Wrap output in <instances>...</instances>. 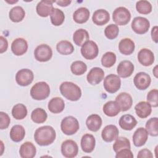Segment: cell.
<instances>
[{"label": "cell", "instance_id": "obj_46", "mask_svg": "<svg viewBox=\"0 0 158 158\" xmlns=\"http://www.w3.org/2000/svg\"><path fill=\"white\" fill-rule=\"evenodd\" d=\"M116 158H133V154L130 150V149L125 148L120 150L117 152H116L115 155Z\"/></svg>", "mask_w": 158, "mask_h": 158}, {"label": "cell", "instance_id": "obj_5", "mask_svg": "<svg viewBox=\"0 0 158 158\" xmlns=\"http://www.w3.org/2000/svg\"><path fill=\"white\" fill-rule=\"evenodd\" d=\"M112 19L117 25H127L131 19L130 12L125 7H118L114 10Z\"/></svg>", "mask_w": 158, "mask_h": 158}, {"label": "cell", "instance_id": "obj_39", "mask_svg": "<svg viewBox=\"0 0 158 158\" xmlns=\"http://www.w3.org/2000/svg\"><path fill=\"white\" fill-rule=\"evenodd\" d=\"M70 70L75 75H81L87 70V66L85 62L81 60L74 61L72 63Z\"/></svg>", "mask_w": 158, "mask_h": 158}, {"label": "cell", "instance_id": "obj_33", "mask_svg": "<svg viewBox=\"0 0 158 158\" xmlns=\"http://www.w3.org/2000/svg\"><path fill=\"white\" fill-rule=\"evenodd\" d=\"M25 15V12L21 6H15L12 7L9 13L10 20L13 22H21Z\"/></svg>", "mask_w": 158, "mask_h": 158}, {"label": "cell", "instance_id": "obj_15", "mask_svg": "<svg viewBox=\"0 0 158 158\" xmlns=\"http://www.w3.org/2000/svg\"><path fill=\"white\" fill-rule=\"evenodd\" d=\"M134 65L130 60H122L117 66V72L118 77L127 78L131 75L134 71Z\"/></svg>", "mask_w": 158, "mask_h": 158}, {"label": "cell", "instance_id": "obj_45", "mask_svg": "<svg viewBox=\"0 0 158 158\" xmlns=\"http://www.w3.org/2000/svg\"><path fill=\"white\" fill-rule=\"evenodd\" d=\"M0 128L1 130L6 129L10 122V119L7 114L4 112H0Z\"/></svg>", "mask_w": 158, "mask_h": 158}, {"label": "cell", "instance_id": "obj_35", "mask_svg": "<svg viewBox=\"0 0 158 158\" xmlns=\"http://www.w3.org/2000/svg\"><path fill=\"white\" fill-rule=\"evenodd\" d=\"M48 117L46 112L42 108L35 109L31 114V118L32 121L36 123H44Z\"/></svg>", "mask_w": 158, "mask_h": 158}, {"label": "cell", "instance_id": "obj_49", "mask_svg": "<svg viewBox=\"0 0 158 158\" xmlns=\"http://www.w3.org/2000/svg\"><path fill=\"white\" fill-rule=\"evenodd\" d=\"M157 26H154L151 30V37L155 43H157Z\"/></svg>", "mask_w": 158, "mask_h": 158}, {"label": "cell", "instance_id": "obj_29", "mask_svg": "<svg viewBox=\"0 0 158 158\" xmlns=\"http://www.w3.org/2000/svg\"><path fill=\"white\" fill-rule=\"evenodd\" d=\"M90 12L86 7H80L77 9L73 14V19L77 23H84L89 18Z\"/></svg>", "mask_w": 158, "mask_h": 158}, {"label": "cell", "instance_id": "obj_27", "mask_svg": "<svg viewBox=\"0 0 158 158\" xmlns=\"http://www.w3.org/2000/svg\"><path fill=\"white\" fill-rule=\"evenodd\" d=\"M120 127L125 130H131L137 124L136 118L130 114H125L119 119Z\"/></svg>", "mask_w": 158, "mask_h": 158}, {"label": "cell", "instance_id": "obj_12", "mask_svg": "<svg viewBox=\"0 0 158 158\" xmlns=\"http://www.w3.org/2000/svg\"><path fill=\"white\" fill-rule=\"evenodd\" d=\"M133 82L135 86L139 90L147 89L151 82V78L149 75L146 72H141L136 74L133 78Z\"/></svg>", "mask_w": 158, "mask_h": 158}, {"label": "cell", "instance_id": "obj_9", "mask_svg": "<svg viewBox=\"0 0 158 158\" xmlns=\"http://www.w3.org/2000/svg\"><path fill=\"white\" fill-rule=\"evenodd\" d=\"M131 26L136 33L142 35L146 33L149 29L150 22L146 18L139 16L133 19Z\"/></svg>", "mask_w": 158, "mask_h": 158}, {"label": "cell", "instance_id": "obj_2", "mask_svg": "<svg viewBox=\"0 0 158 158\" xmlns=\"http://www.w3.org/2000/svg\"><path fill=\"white\" fill-rule=\"evenodd\" d=\"M59 89L61 94L68 100L76 101L81 96L80 88L73 82L64 81L61 83Z\"/></svg>", "mask_w": 158, "mask_h": 158}, {"label": "cell", "instance_id": "obj_31", "mask_svg": "<svg viewBox=\"0 0 158 158\" xmlns=\"http://www.w3.org/2000/svg\"><path fill=\"white\" fill-rule=\"evenodd\" d=\"M10 138L14 142H20L25 137V130L23 126L20 125H14L10 131Z\"/></svg>", "mask_w": 158, "mask_h": 158}, {"label": "cell", "instance_id": "obj_32", "mask_svg": "<svg viewBox=\"0 0 158 158\" xmlns=\"http://www.w3.org/2000/svg\"><path fill=\"white\" fill-rule=\"evenodd\" d=\"M89 36L88 32L83 28L76 30L73 35V40L75 44L81 46L86 41H89Z\"/></svg>", "mask_w": 158, "mask_h": 158}, {"label": "cell", "instance_id": "obj_38", "mask_svg": "<svg viewBox=\"0 0 158 158\" xmlns=\"http://www.w3.org/2000/svg\"><path fill=\"white\" fill-rule=\"evenodd\" d=\"M158 118L152 117L149 118L146 123V130L148 133L152 136H157L158 135Z\"/></svg>", "mask_w": 158, "mask_h": 158}, {"label": "cell", "instance_id": "obj_6", "mask_svg": "<svg viewBox=\"0 0 158 158\" xmlns=\"http://www.w3.org/2000/svg\"><path fill=\"white\" fill-rule=\"evenodd\" d=\"M103 85L106 91L109 93H115L120 88L121 80L118 75L109 74L104 78Z\"/></svg>", "mask_w": 158, "mask_h": 158}, {"label": "cell", "instance_id": "obj_23", "mask_svg": "<svg viewBox=\"0 0 158 158\" xmlns=\"http://www.w3.org/2000/svg\"><path fill=\"white\" fill-rule=\"evenodd\" d=\"M36 153V148L31 142H25L20 147L19 154L22 158H33L35 156Z\"/></svg>", "mask_w": 158, "mask_h": 158}, {"label": "cell", "instance_id": "obj_24", "mask_svg": "<svg viewBox=\"0 0 158 158\" xmlns=\"http://www.w3.org/2000/svg\"><path fill=\"white\" fill-rule=\"evenodd\" d=\"M86 125L88 129L90 131H97L102 125V118L98 114H91L87 117Z\"/></svg>", "mask_w": 158, "mask_h": 158}, {"label": "cell", "instance_id": "obj_41", "mask_svg": "<svg viewBox=\"0 0 158 158\" xmlns=\"http://www.w3.org/2000/svg\"><path fill=\"white\" fill-rule=\"evenodd\" d=\"M116 62L115 54L110 51L106 52L101 58V64L104 67L109 68L112 67Z\"/></svg>", "mask_w": 158, "mask_h": 158}, {"label": "cell", "instance_id": "obj_13", "mask_svg": "<svg viewBox=\"0 0 158 158\" xmlns=\"http://www.w3.org/2000/svg\"><path fill=\"white\" fill-rule=\"evenodd\" d=\"M53 2H55V1L49 0H42L40 1L36 7L37 14L42 17H46L51 15L54 9Z\"/></svg>", "mask_w": 158, "mask_h": 158}, {"label": "cell", "instance_id": "obj_42", "mask_svg": "<svg viewBox=\"0 0 158 158\" xmlns=\"http://www.w3.org/2000/svg\"><path fill=\"white\" fill-rule=\"evenodd\" d=\"M136 9L141 14H148L152 11V5L148 1L141 0L136 2Z\"/></svg>", "mask_w": 158, "mask_h": 158}, {"label": "cell", "instance_id": "obj_47", "mask_svg": "<svg viewBox=\"0 0 158 158\" xmlns=\"http://www.w3.org/2000/svg\"><path fill=\"white\" fill-rule=\"evenodd\" d=\"M153 157L151 151L148 149H143L138 152L137 155L138 158H152Z\"/></svg>", "mask_w": 158, "mask_h": 158}, {"label": "cell", "instance_id": "obj_22", "mask_svg": "<svg viewBox=\"0 0 158 158\" xmlns=\"http://www.w3.org/2000/svg\"><path fill=\"white\" fill-rule=\"evenodd\" d=\"M148 138V133L146 130L143 127L137 128L133 135V142L135 146H143Z\"/></svg>", "mask_w": 158, "mask_h": 158}, {"label": "cell", "instance_id": "obj_17", "mask_svg": "<svg viewBox=\"0 0 158 158\" xmlns=\"http://www.w3.org/2000/svg\"><path fill=\"white\" fill-rule=\"evenodd\" d=\"M119 131L114 125H108L106 126L101 132L102 139L106 142H112L115 140L118 136Z\"/></svg>", "mask_w": 158, "mask_h": 158}, {"label": "cell", "instance_id": "obj_30", "mask_svg": "<svg viewBox=\"0 0 158 158\" xmlns=\"http://www.w3.org/2000/svg\"><path fill=\"white\" fill-rule=\"evenodd\" d=\"M104 113L109 117H115L121 111L118 103L115 101H109L103 106Z\"/></svg>", "mask_w": 158, "mask_h": 158}, {"label": "cell", "instance_id": "obj_51", "mask_svg": "<svg viewBox=\"0 0 158 158\" xmlns=\"http://www.w3.org/2000/svg\"><path fill=\"white\" fill-rule=\"evenodd\" d=\"M152 72H153L154 76H155L156 78H157V65L155 66V67L154 68V69H153V70H152Z\"/></svg>", "mask_w": 158, "mask_h": 158}, {"label": "cell", "instance_id": "obj_8", "mask_svg": "<svg viewBox=\"0 0 158 158\" xmlns=\"http://www.w3.org/2000/svg\"><path fill=\"white\" fill-rule=\"evenodd\" d=\"M34 55L38 61L42 62H47L51 59L52 51L49 46L46 44H41L35 48Z\"/></svg>", "mask_w": 158, "mask_h": 158}, {"label": "cell", "instance_id": "obj_19", "mask_svg": "<svg viewBox=\"0 0 158 158\" xmlns=\"http://www.w3.org/2000/svg\"><path fill=\"white\" fill-rule=\"evenodd\" d=\"M138 60L144 66H150L154 62V53L147 48L141 49L138 53Z\"/></svg>", "mask_w": 158, "mask_h": 158}, {"label": "cell", "instance_id": "obj_1", "mask_svg": "<svg viewBox=\"0 0 158 158\" xmlns=\"http://www.w3.org/2000/svg\"><path fill=\"white\" fill-rule=\"evenodd\" d=\"M56 133L55 130L49 125L41 127L36 130L34 139L40 146H48L52 144L55 140Z\"/></svg>", "mask_w": 158, "mask_h": 158}, {"label": "cell", "instance_id": "obj_11", "mask_svg": "<svg viewBox=\"0 0 158 158\" xmlns=\"http://www.w3.org/2000/svg\"><path fill=\"white\" fill-rule=\"evenodd\" d=\"M61 152L65 157H75L78 152V145L75 141L72 139H67L61 144Z\"/></svg>", "mask_w": 158, "mask_h": 158}, {"label": "cell", "instance_id": "obj_44", "mask_svg": "<svg viewBox=\"0 0 158 158\" xmlns=\"http://www.w3.org/2000/svg\"><path fill=\"white\" fill-rule=\"evenodd\" d=\"M158 91L157 89H151L147 94V101L151 106L156 107L158 106Z\"/></svg>", "mask_w": 158, "mask_h": 158}, {"label": "cell", "instance_id": "obj_26", "mask_svg": "<svg viewBox=\"0 0 158 158\" xmlns=\"http://www.w3.org/2000/svg\"><path fill=\"white\" fill-rule=\"evenodd\" d=\"M135 43L130 38H125L119 42L118 49L120 52L124 55H130L135 50Z\"/></svg>", "mask_w": 158, "mask_h": 158}, {"label": "cell", "instance_id": "obj_7", "mask_svg": "<svg viewBox=\"0 0 158 158\" xmlns=\"http://www.w3.org/2000/svg\"><path fill=\"white\" fill-rule=\"evenodd\" d=\"M99 52L97 44L93 41H88L81 46V54L82 56L88 60H92L96 58Z\"/></svg>", "mask_w": 158, "mask_h": 158}, {"label": "cell", "instance_id": "obj_52", "mask_svg": "<svg viewBox=\"0 0 158 158\" xmlns=\"http://www.w3.org/2000/svg\"><path fill=\"white\" fill-rule=\"evenodd\" d=\"M6 2H8V3H10H10H15V2H18V1H13V2H9V1H7Z\"/></svg>", "mask_w": 158, "mask_h": 158}, {"label": "cell", "instance_id": "obj_28", "mask_svg": "<svg viewBox=\"0 0 158 158\" xmlns=\"http://www.w3.org/2000/svg\"><path fill=\"white\" fill-rule=\"evenodd\" d=\"M135 109L136 115L141 118L148 117L152 112L151 105L146 101H141L136 104Z\"/></svg>", "mask_w": 158, "mask_h": 158}, {"label": "cell", "instance_id": "obj_20", "mask_svg": "<svg viewBox=\"0 0 158 158\" xmlns=\"http://www.w3.org/2000/svg\"><path fill=\"white\" fill-rule=\"evenodd\" d=\"M96 139L91 134H85L81 139V148L86 153L91 152L95 148Z\"/></svg>", "mask_w": 158, "mask_h": 158}, {"label": "cell", "instance_id": "obj_18", "mask_svg": "<svg viewBox=\"0 0 158 158\" xmlns=\"http://www.w3.org/2000/svg\"><path fill=\"white\" fill-rule=\"evenodd\" d=\"M27 49V41L23 38H17L12 43L11 50L15 56H22L24 54Z\"/></svg>", "mask_w": 158, "mask_h": 158}, {"label": "cell", "instance_id": "obj_50", "mask_svg": "<svg viewBox=\"0 0 158 158\" xmlns=\"http://www.w3.org/2000/svg\"><path fill=\"white\" fill-rule=\"evenodd\" d=\"M71 1L70 0H65V1H55L56 3H57L59 6H62V7H66L67 6H69L70 3H71Z\"/></svg>", "mask_w": 158, "mask_h": 158}, {"label": "cell", "instance_id": "obj_43", "mask_svg": "<svg viewBox=\"0 0 158 158\" xmlns=\"http://www.w3.org/2000/svg\"><path fill=\"white\" fill-rule=\"evenodd\" d=\"M119 33V28L115 24H110L107 25L104 30V34L109 40H114L117 37Z\"/></svg>", "mask_w": 158, "mask_h": 158}, {"label": "cell", "instance_id": "obj_40", "mask_svg": "<svg viewBox=\"0 0 158 158\" xmlns=\"http://www.w3.org/2000/svg\"><path fill=\"white\" fill-rule=\"evenodd\" d=\"M130 142L126 137H117L115 143L113 144V149L115 152H117L121 149L128 148L130 149Z\"/></svg>", "mask_w": 158, "mask_h": 158}, {"label": "cell", "instance_id": "obj_4", "mask_svg": "<svg viewBox=\"0 0 158 158\" xmlns=\"http://www.w3.org/2000/svg\"><path fill=\"white\" fill-rule=\"evenodd\" d=\"M79 128L80 125L78 120L73 116L65 117L61 121V130L66 135H72L76 133Z\"/></svg>", "mask_w": 158, "mask_h": 158}, {"label": "cell", "instance_id": "obj_14", "mask_svg": "<svg viewBox=\"0 0 158 158\" xmlns=\"http://www.w3.org/2000/svg\"><path fill=\"white\" fill-rule=\"evenodd\" d=\"M104 77V70L99 67L92 68L86 76L88 82L93 85H98L101 82Z\"/></svg>", "mask_w": 158, "mask_h": 158}, {"label": "cell", "instance_id": "obj_48", "mask_svg": "<svg viewBox=\"0 0 158 158\" xmlns=\"http://www.w3.org/2000/svg\"><path fill=\"white\" fill-rule=\"evenodd\" d=\"M0 53L2 54L6 51L8 48V42L6 38L2 36H0Z\"/></svg>", "mask_w": 158, "mask_h": 158}, {"label": "cell", "instance_id": "obj_16", "mask_svg": "<svg viewBox=\"0 0 158 158\" xmlns=\"http://www.w3.org/2000/svg\"><path fill=\"white\" fill-rule=\"evenodd\" d=\"M115 101L119 105L120 110L123 112L129 110L133 104V99L131 95L125 92L118 94L115 98Z\"/></svg>", "mask_w": 158, "mask_h": 158}, {"label": "cell", "instance_id": "obj_3", "mask_svg": "<svg viewBox=\"0 0 158 158\" xmlns=\"http://www.w3.org/2000/svg\"><path fill=\"white\" fill-rule=\"evenodd\" d=\"M50 94V87L44 81L35 83L30 89V95L33 99L41 101L46 99Z\"/></svg>", "mask_w": 158, "mask_h": 158}, {"label": "cell", "instance_id": "obj_21", "mask_svg": "<svg viewBox=\"0 0 158 158\" xmlns=\"http://www.w3.org/2000/svg\"><path fill=\"white\" fill-rule=\"evenodd\" d=\"M110 20L109 13L105 9H100L96 10L93 14L92 20L97 25H104Z\"/></svg>", "mask_w": 158, "mask_h": 158}, {"label": "cell", "instance_id": "obj_37", "mask_svg": "<svg viewBox=\"0 0 158 158\" xmlns=\"http://www.w3.org/2000/svg\"><path fill=\"white\" fill-rule=\"evenodd\" d=\"M50 19L52 25L54 26H59L63 23L65 20V15L61 10L57 8H54L50 15Z\"/></svg>", "mask_w": 158, "mask_h": 158}, {"label": "cell", "instance_id": "obj_34", "mask_svg": "<svg viewBox=\"0 0 158 158\" xmlns=\"http://www.w3.org/2000/svg\"><path fill=\"white\" fill-rule=\"evenodd\" d=\"M56 49L57 52L62 55H69L73 52L74 47L70 41L62 40L57 43Z\"/></svg>", "mask_w": 158, "mask_h": 158}, {"label": "cell", "instance_id": "obj_25", "mask_svg": "<svg viewBox=\"0 0 158 158\" xmlns=\"http://www.w3.org/2000/svg\"><path fill=\"white\" fill-rule=\"evenodd\" d=\"M48 107L51 112L53 114H59L64 110L65 102L61 98L55 97L49 101Z\"/></svg>", "mask_w": 158, "mask_h": 158}, {"label": "cell", "instance_id": "obj_36", "mask_svg": "<svg viewBox=\"0 0 158 158\" xmlns=\"http://www.w3.org/2000/svg\"><path fill=\"white\" fill-rule=\"evenodd\" d=\"M12 115L17 120H22L27 115V107L21 103L15 105L12 109Z\"/></svg>", "mask_w": 158, "mask_h": 158}, {"label": "cell", "instance_id": "obj_10", "mask_svg": "<svg viewBox=\"0 0 158 158\" xmlns=\"http://www.w3.org/2000/svg\"><path fill=\"white\" fill-rule=\"evenodd\" d=\"M33 78V73L28 69H20L15 75V81L17 83L22 86H27L31 84Z\"/></svg>", "mask_w": 158, "mask_h": 158}]
</instances>
